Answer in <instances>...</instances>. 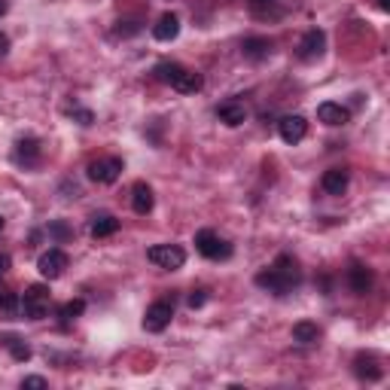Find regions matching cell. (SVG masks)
I'll return each mask as SVG.
<instances>
[{
  "instance_id": "f546056e",
  "label": "cell",
  "mask_w": 390,
  "mask_h": 390,
  "mask_svg": "<svg viewBox=\"0 0 390 390\" xmlns=\"http://www.w3.org/2000/svg\"><path fill=\"white\" fill-rule=\"evenodd\" d=\"M125 25H128V28H122V25L116 28L119 37H132V34H137V30H141V28H137V21H125Z\"/></svg>"
},
{
  "instance_id": "4dcf8cb0",
  "label": "cell",
  "mask_w": 390,
  "mask_h": 390,
  "mask_svg": "<svg viewBox=\"0 0 390 390\" xmlns=\"http://www.w3.org/2000/svg\"><path fill=\"white\" fill-rule=\"evenodd\" d=\"M12 269V259H10V254H0V278H3L6 272Z\"/></svg>"
},
{
  "instance_id": "5bb4252c",
  "label": "cell",
  "mask_w": 390,
  "mask_h": 390,
  "mask_svg": "<svg viewBox=\"0 0 390 390\" xmlns=\"http://www.w3.org/2000/svg\"><path fill=\"white\" fill-rule=\"evenodd\" d=\"M354 375L363 378V381H378L384 375V369L378 366V357L375 354H357L354 360Z\"/></svg>"
},
{
  "instance_id": "d4e9b609",
  "label": "cell",
  "mask_w": 390,
  "mask_h": 390,
  "mask_svg": "<svg viewBox=\"0 0 390 390\" xmlns=\"http://www.w3.org/2000/svg\"><path fill=\"white\" fill-rule=\"evenodd\" d=\"M15 308H19V296H15V290L0 287V311H3V314H12Z\"/></svg>"
},
{
  "instance_id": "603a6c76",
  "label": "cell",
  "mask_w": 390,
  "mask_h": 390,
  "mask_svg": "<svg viewBox=\"0 0 390 390\" xmlns=\"http://www.w3.org/2000/svg\"><path fill=\"white\" fill-rule=\"evenodd\" d=\"M180 71H183V64H177V61H162V64L152 67V76H156L159 82H165V86H171L180 76Z\"/></svg>"
},
{
  "instance_id": "83f0119b",
  "label": "cell",
  "mask_w": 390,
  "mask_h": 390,
  "mask_svg": "<svg viewBox=\"0 0 390 390\" xmlns=\"http://www.w3.org/2000/svg\"><path fill=\"white\" fill-rule=\"evenodd\" d=\"M21 387H25V390H43V387H46V378L28 375V378H21Z\"/></svg>"
},
{
  "instance_id": "ac0fdd59",
  "label": "cell",
  "mask_w": 390,
  "mask_h": 390,
  "mask_svg": "<svg viewBox=\"0 0 390 390\" xmlns=\"http://www.w3.org/2000/svg\"><path fill=\"white\" fill-rule=\"evenodd\" d=\"M202 86H204L202 73L189 71V67H183L180 76L171 82V89H174V91H180V95H195V91H202Z\"/></svg>"
},
{
  "instance_id": "9c48e42d",
  "label": "cell",
  "mask_w": 390,
  "mask_h": 390,
  "mask_svg": "<svg viewBox=\"0 0 390 390\" xmlns=\"http://www.w3.org/2000/svg\"><path fill=\"white\" fill-rule=\"evenodd\" d=\"M278 132L284 137L287 143H302L305 134H308V119L299 116V113H293V116H284L278 122Z\"/></svg>"
},
{
  "instance_id": "7402d4cb",
  "label": "cell",
  "mask_w": 390,
  "mask_h": 390,
  "mask_svg": "<svg viewBox=\"0 0 390 390\" xmlns=\"http://www.w3.org/2000/svg\"><path fill=\"white\" fill-rule=\"evenodd\" d=\"M317 339H320V326L311 323V320H299L293 326V342H299V345H317Z\"/></svg>"
},
{
  "instance_id": "ffe728a7",
  "label": "cell",
  "mask_w": 390,
  "mask_h": 390,
  "mask_svg": "<svg viewBox=\"0 0 390 390\" xmlns=\"http://www.w3.org/2000/svg\"><path fill=\"white\" fill-rule=\"evenodd\" d=\"M241 52H244V58H250V61H263L272 55V40L269 37H247Z\"/></svg>"
},
{
  "instance_id": "836d02e7",
  "label": "cell",
  "mask_w": 390,
  "mask_h": 390,
  "mask_svg": "<svg viewBox=\"0 0 390 390\" xmlns=\"http://www.w3.org/2000/svg\"><path fill=\"white\" fill-rule=\"evenodd\" d=\"M378 10L381 12H390V0H378Z\"/></svg>"
},
{
  "instance_id": "ba28073f",
  "label": "cell",
  "mask_w": 390,
  "mask_h": 390,
  "mask_svg": "<svg viewBox=\"0 0 390 390\" xmlns=\"http://www.w3.org/2000/svg\"><path fill=\"white\" fill-rule=\"evenodd\" d=\"M323 52H326V34L320 28H311V30H305V37L299 40V58L302 61H317V58H323Z\"/></svg>"
},
{
  "instance_id": "8fae6325",
  "label": "cell",
  "mask_w": 390,
  "mask_h": 390,
  "mask_svg": "<svg viewBox=\"0 0 390 390\" xmlns=\"http://www.w3.org/2000/svg\"><path fill=\"white\" fill-rule=\"evenodd\" d=\"M272 269H274V272L281 274V278L287 281V287H290V290L302 284V272H299V263H296V259L290 256V254H281V256H278V259H274V263H272Z\"/></svg>"
},
{
  "instance_id": "4316f807",
  "label": "cell",
  "mask_w": 390,
  "mask_h": 390,
  "mask_svg": "<svg viewBox=\"0 0 390 390\" xmlns=\"http://www.w3.org/2000/svg\"><path fill=\"white\" fill-rule=\"evenodd\" d=\"M71 116L80 119V125H91L95 116H91V110H82V107H71Z\"/></svg>"
},
{
  "instance_id": "d590c367",
  "label": "cell",
  "mask_w": 390,
  "mask_h": 390,
  "mask_svg": "<svg viewBox=\"0 0 390 390\" xmlns=\"http://www.w3.org/2000/svg\"><path fill=\"white\" fill-rule=\"evenodd\" d=\"M6 12V0H0V15H3Z\"/></svg>"
},
{
  "instance_id": "1f68e13d",
  "label": "cell",
  "mask_w": 390,
  "mask_h": 390,
  "mask_svg": "<svg viewBox=\"0 0 390 390\" xmlns=\"http://www.w3.org/2000/svg\"><path fill=\"white\" fill-rule=\"evenodd\" d=\"M6 52H10V37H6L3 30H0V58H3Z\"/></svg>"
},
{
  "instance_id": "f1b7e54d",
  "label": "cell",
  "mask_w": 390,
  "mask_h": 390,
  "mask_svg": "<svg viewBox=\"0 0 390 390\" xmlns=\"http://www.w3.org/2000/svg\"><path fill=\"white\" fill-rule=\"evenodd\" d=\"M204 302H208V296H204V290H193V293H189V299H186V305H189V308H202Z\"/></svg>"
},
{
  "instance_id": "6da1fadb",
  "label": "cell",
  "mask_w": 390,
  "mask_h": 390,
  "mask_svg": "<svg viewBox=\"0 0 390 390\" xmlns=\"http://www.w3.org/2000/svg\"><path fill=\"white\" fill-rule=\"evenodd\" d=\"M49 287L46 284H30L25 290V299H21V311H25L28 320H43L46 314H49Z\"/></svg>"
},
{
  "instance_id": "e0dca14e",
  "label": "cell",
  "mask_w": 390,
  "mask_h": 390,
  "mask_svg": "<svg viewBox=\"0 0 390 390\" xmlns=\"http://www.w3.org/2000/svg\"><path fill=\"white\" fill-rule=\"evenodd\" d=\"M256 287H263V290H269V293H274V296H287L290 293V287H287V281L281 278L278 272L272 269H263V272H256Z\"/></svg>"
},
{
  "instance_id": "5b68a950",
  "label": "cell",
  "mask_w": 390,
  "mask_h": 390,
  "mask_svg": "<svg viewBox=\"0 0 390 390\" xmlns=\"http://www.w3.org/2000/svg\"><path fill=\"white\" fill-rule=\"evenodd\" d=\"M171 320H174V305L168 299H159V302H152L147 308V314H143V330L147 333H162V330L171 326Z\"/></svg>"
},
{
  "instance_id": "d6986e66",
  "label": "cell",
  "mask_w": 390,
  "mask_h": 390,
  "mask_svg": "<svg viewBox=\"0 0 390 390\" xmlns=\"http://www.w3.org/2000/svg\"><path fill=\"white\" fill-rule=\"evenodd\" d=\"M217 116H220V122H223V125L238 128L241 122L247 119V110H244V104H238V101H226V104L217 107Z\"/></svg>"
},
{
  "instance_id": "8d00e7d4",
  "label": "cell",
  "mask_w": 390,
  "mask_h": 390,
  "mask_svg": "<svg viewBox=\"0 0 390 390\" xmlns=\"http://www.w3.org/2000/svg\"><path fill=\"white\" fill-rule=\"evenodd\" d=\"M0 229H3V217H0Z\"/></svg>"
},
{
  "instance_id": "8992f818",
  "label": "cell",
  "mask_w": 390,
  "mask_h": 390,
  "mask_svg": "<svg viewBox=\"0 0 390 390\" xmlns=\"http://www.w3.org/2000/svg\"><path fill=\"white\" fill-rule=\"evenodd\" d=\"M64 269H67V254L64 250H58V247H49L46 254H40V259H37V272H40L46 281L61 278Z\"/></svg>"
},
{
  "instance_id": "30bf717a",
  "label": "cell",
  "mask_w": 390,
  "mask_h": 390,
  "mask_svg": "<svg viewBox=\"0 0 390 390\" xmlns=\"http://www.w3.org/2000/svg\"><path fill=\"white\" fill-rule=\"evenodd\" d=\"M348 183H351V174L345 168H330V171H323V177H320V186H323L326 195H345Z\"/></svg>"
},
{
  "instance_id": "3957f363",
  "label": "cell",
  "mask_w": 390,
  "mask_h": 390,
  "mask_svg": "<svg viewBox=\"0 0 390 390\" xmlns=\"http://www.w3.org/2000/svg\"><path fill=\"white\" fill-rule=\"evenodd\" d=\"M86 174H89L91 183L110 186V183H116L119 174H122V159H116V156H98V159H91V162H89Z\"/></svg>"
},
{
  "instance_id": "4fadbf2b",
  "label": "cell",
  "mask_w": 390,
  "mask_h": 390,
  "mask_svg": "<svg viewBox=\"0 0 390 390\" xmlns=\"http://www.w3.org/2000/svg\"><path fill=\"white\" fill-rule=\"evenodd\" d=\"M348 284H351V290H354L357 296H366L372 290V284H375V274H372L366 265H351L348 269Z\"/></svg>"
},
{
  "instance_id": "9a60e30c",
  "label": "cell",
  "mask_w": 390,
  "mask_h": 390,
  "mask_svg": "<svg viewBox=\"0 0 390 390\" xmlns=\"http://www.w3.org/2000/svg\"><path fill=\"white\" fill-rule=\"evenodd\" d=\"M317 119L323 122V125H345V122L351 119V110L348 107H342V104H333V101H326V104H320L317 107Z\"/></svg>"
},
{
  "instance_id": "484cf974",
  "label": "cell",
  "mask_w": 390,
  "mask_h": 390,
  "mask_svg": "<svg viewBox=\"0 0 390 390\" xmlns=\"http://www.w3.org/2000/svg\"><path fill=\"white\" fill-rule=\"evenodd\" d=\"M6 348H10L12 360H19V363L30 360V348L25 345V342H19V339H6Z\"/></svg>"
},
{
  "instance_id": "52a82bcc",
  "label": "cell",
  "mask_w": 390,
  "mask_h": 390,
  "mask_svg": "<svg viewBox=\"0 0 390 390\" xmlns=\"http://www.w3.org/2000/svg\"><path fill=\"white\" fill-rule=\"evenodd\" d=\"M40 152H43V147L37 137H21L12 147V162L21 168H37L40 165Z\"/></svg>"
},
{
  "instance_id": "44dd1931",
  "label": "cell",
  "mask_w": 390,
  "mask_h": 390,
  "mask_svg": "<svg viewBox=\"0 0 390 390\" xmlns=\"http://www.w3.org/2000/svg\"><path fill=\"white\" fill-rule=\"evenodd\" d=\"M116 229H119V220L113 213H101V217L91 220L89 232H91V238H110V235H116Z\"/></svg>"
},
{
  "instance_id": "277c9868",
  "label": "cell",
  "mask_w": 390,
  "mask_h": 390,
  "mask_svg": "<svg viewBox=\"0 0 390 390\" xmlns=\"http://www.w3.org/2000/svg\"><path fill=\"white\" fill-rule=\"evenodd\" d=\"M147 259L159 269H168V272H177L183 269L186 263V250L177 247V244H156V247L147 250Z\"/></svg>"
},
{
  "instance_id": "7c38bea8",
  "label": "cell",
  "mask_w": 390,
  "mask_h": 390,
  "mask_svg": "<svg viewBox=\"0 0 390 390\" xmlns=\"http://www.w3.org/2000/svg\"><path fill=\"white\" fill-rule=\"evenodd\" d=\"M177 34H180L177 12H162V15H159V21L152 25V37H156V40H162V43H171Z\"/></svg>"
},
{
  "instance_id": "cb8c5ba5",
  "label": "cell",
  "mask_w": 390,
  "mask_h": 390,
  "mask_svg": "<svg viewBox=\"0 0 390 390\" xmlns=\"http://www.w3.org/2000/svg\"><path fill=\"white\" fill-rule=\"evenodd\" d=\"M82 311H86V302H82V299H71V302H64V305H61L58 317L64 320V323H71V320L82 317Z\"/></svg>"
},
{
  "instance_id": "e575fe53",
  "label": "cell",
  "mask_w": 390,
  "mask_h": 390,
  "mask_svg": "<svg viewBox=\"0 0 390 390\" xmlns=\"http://www.w3.org/2000/svg\"><path fill=\"white\" fill-rule=\"evenodd\" d=\"M250 3H254V6H272L274 0H250Z\"/></svg>"
},
{
  "instance_id": "7a4b0ae2",
  "label": "cell",
  "mask_w": 390,
  "mask_h": 390,
  "mask_svg": "<svg viewBox=\"0 0 390 390\" xmlns=\"http://www.w3.org/2000/svg\"><path fill=\"white\" fill-rule=\"evenodd\" d=\"M195 250L204 259H229L232 256V244H229L226 238H220L213 229H202V232H195Z\"/></svg>"
},
{
  "instance_id": "d6a6232c",
  "label": "cell",
  "mask_w": 390,
  "mask_h": 390,
  "mask_svg": "<svg viewBox=\"0 0 390 390\" xmlns=\"http://www.w3.org/2000/svg\"><path fill=\"white\" fill-rule=\"evenodd\" d=\"M52 235H58V238H67V235H71V232H67V229L61 226V223H55V226H52Z\"/></svg>"
},
{
  "instance_id": "2e32d148",
  "label": "cell",
  "mask_w": 390,
  "mask_h": 390,
  "mask_svg": "<svg viewBox=\"0 0 390 390\" xmlns=\"http://www.w3.org/2000/svg\"><path fill=\"white\" fill-rule=\"evenodd\" d=\"M152 204H156V195H152V189H150V183H134V189H132V208L134 213H141V217H147V213L152 211Z\"/></svg>"
}]
</instances>
